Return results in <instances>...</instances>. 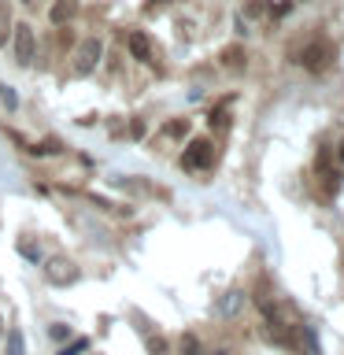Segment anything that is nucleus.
<instances>
[{"instance_id": "obj_1", "label": "nucleus", "mask_w": 344, "mask_h": 355, "mask_svg": "<svg viewBox=\"0 0 344 355\" xmlns=\"http://www.w3.org/2000/svg\"><path fill=\"white\" fill-rule=\"evenodd\" d=\"M333 60H337V49H333L329 41H322V37L304 44V52H300V63H304V71H311V74H322Z\"/></svg>"}, {"instance_id": "obj_2", "label": "nucleus", "mask_w": 344, "mask_h": 355, "mask_svg": "<svg viewBox=\"0 0 344 355\" xmlns=\"http://www.w3.org/2000/svg\"><path fill=\"white\" fill-rule=\"evenodd\" d=\"M100 55H104V44H100L96 37H85L82 44H78V52H74V67H71V71H74L78 78L93 74L96 63H100Z\"/></svg>"}, {"instance_id": "obj_3", "label": "nucleus", "mask_w": 344, "mask_h": 355, "mask_svg": "<svg viewBox=\"0 0 344 355\" xmlns=\"http://www.w3.org/2000/svg\"><path fill=\"white\" fill-rule=\"evenodd\" d=\"M78 263L74 259H63V255H55V259L44 263V282L49 285H74L78 282Z\"/></svg>"}, {"instance_id": "obj_4", "label": "nucleus", "mask_w": 344, "mask_h": 355, "mask_svg": "<svg viewBox=\"0 0 344 355\" xmlns=\"http://www.w3.org/2000/svg\"><path fill=\"white\" fill-rule=\"evenodd\" d=\"M11 49H15V63H19V67H30V63H33V49H37V37H33V26H30V22H19V26H15Z\"/></svg>"}, {"instance_id": "obj_5", "label": "nucleus", "mask_w": 344, "mask_h": 355, "mask_svg": "<svg viewBox=\"0 0 344 355\" xmlns=\"http://www.w3.org/2000/svg\"><path fill=\"white\" fill-rule=\"evenodd\" d=\"M211 159H215L211 144H207V141H193V144L182 152V171H207Z\"/></svg>"}, {"instance_id": "obj_6", "label": "nucleus", "mask_w": 344, "mask_h": 355, "mask_svg": "<svg viewBox=\"0 0 344 355\" xmlns=\"http://www.w3.org/2000/svg\"><path fill=\"white\" fill-rule=\"evenodd\" d=\"M244 300H248V293H244V288H230V293L215 304V315H218V318H237L241 311H244Z\"/></svg>"}, {"instance_id": "obj_7", "label": "nucleus", "mask_w": 344, "mask_h": 355, "mask_svg": "<svg viewBox=\"0 0 344 355\" xmlns=\"http://www.w3.org/2000/svg\"><path fill=\"white\" fill-rule=\"evenodd\" d=\"M126 49H130L133 60H141V63L152 60V41H148V33H141V30H133L126 37Z\"/></svg>"}, {"instance_id": "obj_8", "label": "nucleus", "mask_w": 344, "mask_h": 355, "mask_svg": "<svg viewBox=\"0 0 344 355\" xmlns=\"http://www.w3.org/2000/svg\"><path fill=\"white\" fill-rule=\"evenodd\" d=\"M74 11H78V0H55V4H52V11H49V19L55 22V26H63V22L71 19Z\"/></svg>"}, {"instance_id": "obj_9", "label": "nucleus", "mask_w": 344, "mask_h": 355, "mask_svg": "<svg viewBox=\"0 0 344 355\" xmlns=\"http://www.w3.org/2000/svg\"><path fill=\"white\" fill-rule=\"evenodd\" d=\"M244 63H248L244 49H226V52H222V67H230V71H241Z\"/></svg>"}, {"instance_id": "obj_10", "label": "nucleus", "mask_w": 344, "mask_h": 355, "mask_svg": "<svg viewBox=\"0 0 344 355\" xmlns=\"http://www.w3.org/2000/svg\"><path fill=\"white\" fill-rule=\"evenodd\" d=\"M4 355H26V340H22V329H8V348Z\"/></svg>"}, {"instance_id": "obj_11", "label": "nucleus", "mask_w": 344, "mask_h": 355, "mask_svg": "<svg viewBox=\"0 0 344 355\" xmlns=\"http://www.w3.org/2000/svg\"><path fill=\"white\" fill-rule=\"evenodd\" d=\"M178 355H200L196 333H182V340H178Z\"/></svg>"}, {"instance_id": "obj_12", "label": "nucleus", "mask_w": 344, "mask_h": 355, "mask_svg": "<svg viewBox=\"0 0 344 355\" xmlns=\"http://www.w3.org/2000/svg\"><path fill=\"white\" fill-rule=\"evenodd\" d=\"M163 133H166V137H185V133H189V122H185V119H174V122H166V126H163Z\"/></svg>"}, {"instance_id": "obj_13", "label": "nucleus", "mask_w": 344, "mask_h": 355, "mask_svg": "<svg viewBox=\"0 0 344 355\" xmlns=\"http://www.w3.org/2000/svg\"><path fill=\"white\" fill-rule=\"evenodd\" d=\"M8 26H11V11H8L4 0H0V44H8Z\"/></svg>"}, {"instance_id": "obj_14", "label": "nucleus", "mask_w": 344, "mask_h": 355, "mask_svg": "<svg viewBox=\"0 0 344 355\" xmlns=\"http://www.w3.org/2000/svg\"><path fill=\"white\" fill-rule=\"evenodd\" d=\"M0 104H4L8 111L19 107V96H15V89H11V85H0Z\"/></svg>"}, {"instance_id": "obj_15", "label": "nucleus", "mask_w": 344, "mask_h": 355, "mask_svg": "<svg viewBox=\"0 0 344 355\" xmlns=\"http://www.w3.org/2000/svg\"><path fill=\"white\" fill-rule=\"evenodd\" d=\"M85 348H89V340L85 337H74L71 344H63V348H60V355H82Z\"/></svg>"}, {"instance_id": "obj_16", "label": "nucleus", "mask_w": 344, "mask_h": 355, "mask_svg": "<svg viewBox=\"0 0 344 355\" xmlns=\"http://www.w3.org/2000/svg\"><path fill=\"white\" fill-rule=\"evenodd\" d=\"M19 252L26 255L30 263H37V259H41V248H37V244H30V241H19Z\"/></svg>"}, {"instance_id": "obj_17", "label": "nucleus", "mask_w": 344, "mask_h": 355, "mask_svg": "<svg viewBox=\"0 0 344 355\" xmlns=\"http://www.w3.org/2000/svg\"><path fill=\"white\" fill-rule=\"evenodd\" d=\"M263 11H266V0H252V4L244 8V15H241V19H259Z\"/></svg>"}, {"instance_id": "obj_18", "label": "nucleus", "mask_w": 344, "mask_h": 355, "mask_svg": "<svg viewBox=\"0 0 344 355\" xmlns=\"http://www.w3.org/2000/svg\"><path fill=\"white\" fill-rule=\"evenodd\" d=\"M49 337H52V340H67V337H71V326L55 322V326H49Z\"/></svg>"}, {"instance_id": "obj_19", "label": "nucleus", "mask_w": 344, "mask_h": 355, "mask_svg": "<svg viewBox=\"0 0 344 355\" xmlns=\"http://www.w3.org/2000/svg\"><path fill=\"white\" fill-rule=\"evenodd\" d=\"M148 352L152 355H166V340L163 337H148Z\"/></svg>"}, {"instance_id": "obj_20", "label": "nucleus", "mask_w": 344, "mask_h": 355, "mask_svg": "<svg viewBox=\"0 0 344 355\" xmlns=\"http://www.w3.org/2000/svg\"><path fill=\"white\" fill-rule=\"evenodd\" d=\"M166 4H171V0H144V11H160Z\"/></svg>"}, {"instance_id": "obj_21", "label": "nucleus", "mask_w": 344, "mask_h": 355, "mask_svg": "<svg viewBox=\"0 0 344 355\" xmlns=\"http://www.w3.org/2000/svg\"><path fill=\"white\" fill-rule=\"evenodd\" d=\"M337 159L344 163V141H341V148H337Z\"/></svg>"}, {"instance_id": "obj_22", "label": "nucleus", "mask_w": 344, "mask_h": 355, "mask_svg": "<svg viewBox=\"0 0 344 355\" xmlns=\"http://www.w3.org/2000/svg\"><path fill=\"white\" fill-rule=\"evenodd\" d=\"M215 355H230V352H215Z\"/></svg>"}, {"instance_id": "obj_23", "label": "nucleus", "mask_w": 344, "mask_h": 355, "mask_svg": "<svg viewBox=\"0 0 344 355\" xmlns=\"http://www.w3.org/2000/svg\"><path fill=\"white\" fill-rule=\"evenodd\" d=\"M0 326H4V322H0Z\"/></svg>"}]
</instances>
